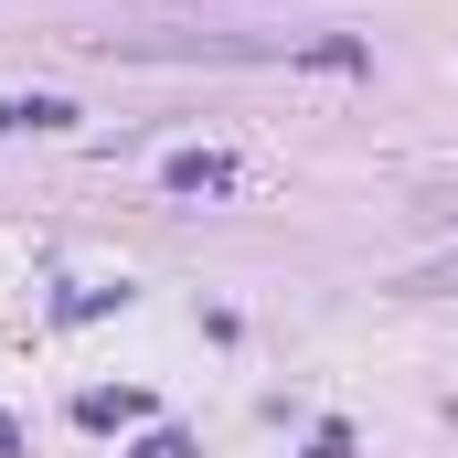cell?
I'll list each match as a JSON object with an SVG mask.
<instances>
[{
  "mask_svg": "<svg viewBox=\"0 0 458 458\" xmlns=\"http://www.w3.org/2000/svg\"><path fill=\"white\" fill-rule=\"evenodd\" d=\"M234 182H245V171H234L225 149H182V160H171V192H234Z\"/></svg>",
  "mask_w": 458,
  "mask_h": 458,
  "instance_id": "1",
  "label": "cell"
},
{
  "mask_svg": "<svg viewBox=\"0 0 458 458\" xmlns=\"http://www.w3.org/2000/svg\"><path fill=\"white\" fill-rule=\"evenodd\" d=\"M416 288H458V256H437V267H416Z\"/></svg>",
  "mask_w": 458,
  "mask_h": 458,
  "instance_id": "3",
  "label": "cell"
},
{
  "mask_svg": "<svg viewBox=\"0 0 458 458\" xmlns=\"http://www.w3.org/2000/svg\"><path fill=\"white\" fill-rule=\"evenodd\" d=\"M139 458H192V437H171V427H160V437H149Z\"/></svg>",
  "mask_w": 458,
  "mask_h": 458,
  "instance_id": "4",
  "label": "cell"
},
{
  "mask_svg": "<svg viewBox=\"0 0 458 458\" xmlns=\"http://www.w3.org/2000/svg\"><path fill=\"white\" fill-rule=\"evenodd\" d=\"M64 97H0V128H64Z\"/></svg>",
  "mask_w": 458,
  "mask_h": 458,
  "instance_id": "2",
  "label": "cell"
},
{
  "mask_svg": "<svg viewBox=\"0 0 458 458\" xmlns=\"http://www.w3.org/2000/svg\"><path fill=\"white\" fill-rule=\"evenodd\" d=\"M0 458H21V427H11V416H0Z\"/></svg>",
  "mask_w": 458,
  "mask_h": 458,
  "instance_id": "5",
  "label": "cell"
}]
</instances>
